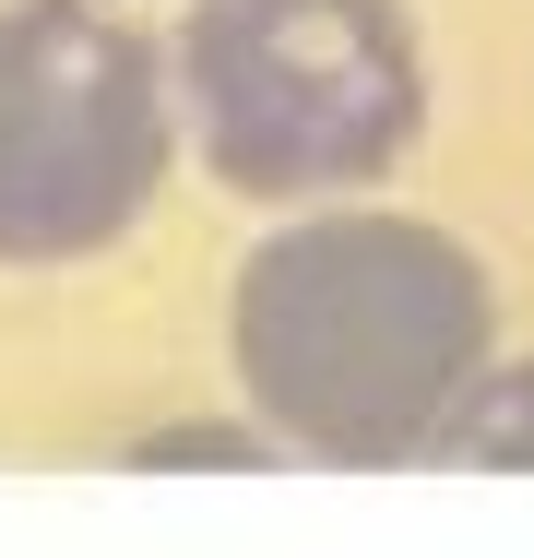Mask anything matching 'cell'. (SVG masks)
Instances as JSON below:
<instances>
[{
    "mask_svg": "<svg viewBox=\"0 0 534 558\" xmlns=\"http://www.w3.org/2000/svg\"><path fill=\"white\" fill-rule=\"evenodd\" d=\"M226 368L274 451L416 463L499 368V286L451 226L392 203H320L238 262Z\"/></svg>",
    "mask_w": 534,
    "mask_h": 558,
    "instance_id": "cell-1",
    "label": "cell"
},
{
    "mask_svg": "<svg viewBox=\"0 0 534 558\" xmlns=\"http://www.w3.org/2000/svg\"><path fill=\"white\" fill-rule=\"evenodd\" d=\"M179 119L238 203H344L427 131V36L404 0H191Z\"/></svg>",
    "mask_w": 534,
    "mask_h": 558,
    "instance_id": "cell-2",
    "label": "cell"
},
{
    "mask_svg": "<svg viewBox=\"0 0 534 558\" xmlns=\"http://www.w3.org/2000/svg\"><path fill=\"white\" fill-rule=\"evenodd\" d=\"M179 84L96 0H0V262H84L155 215Z\"/></svg>",
    "mask_w": 534,
    "mask_h": 558,
    "instance_id": "cell-3",
    "label": "cell"
},
{
    "mask_svg": "<svg viewBox=\"0 0 534 558\" xmlns=\"http://www.w3.org/2000/svg\"><path fill=\"white\" fill-rule=\"evenodd\" d=\"M427 463H475V475H534V356H499L475 392H463V416L439 428Z\"/></svg>",
    "mask_w": 534,
    "mask_h": 558,
    "instance_id": "cell-4",
    "label": "cell"
},
{
    "mask_svg": "<svg viewBox=\"0 0 534 558\" xmlns=\"http://www.w3.org/2000/svg\"><path fill=\"white\" fill-rule=\"evenodd\" d=\"M131 463H274V428H143Z\"/></svg>",
    "mask_w": 534,
    "mask_h": 558,
    "instance_id": "cell-5",
    "label": "cell"
}]
</instances>
